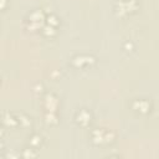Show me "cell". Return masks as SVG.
Instances as JSON below:
<instances>
[{
	"label": "cell",
	"instance_id": "obj_7",
	"mask_svg": "<svg viewBox=\"0 0 159 159\" xmlns=\"http://www.w3.org/2000/svg\"><path fill=\"white\" fill-rule=\"evenodd\" d=\"M41 142H42V138H41L39 134H34V135L30 138V144H31L32 147H39V145L41 144Z\"/></svg>",
	"mask_w": 159,
	"mask_h": 159
},
{
	"label": "cell",
	"instance_id": "obj_8",
	"mask_svg": "<svg viewBox=\"0 0 159 159\" xmlns=\"http://www.w3.org/2000/svg\"><path fill=\"white\" fill-rule=\"evenodd\" d=\"M56 20H57V19H56L55 15H50V16H48V25H51V26H52V25H57L58 21H56Z\"/></svg>",
	"mask_w": 159,
	"mask_h": 159
},
{
	"label": "cell",
	"instance_id": "obj_4",
	"mask_svg": "<svg viewBox=\"0 0 159 159\" xmlns=\"http://www.w3.org/2000/svg\"><path fill=\"white\" fill-rule=\"evenodd\" d=\"M133 107H134L137 111L142 112V113H147V112L149 111V108H150V104H149L145 99H137V101H134Z\"/></svg>",
	"mask_w": 159,
	"mask_h": 159
},
{
	"label": "cell",
	"instance_id": "obj_1",
	"mask_svg": "<svg viewBox=\"0 0 159 159\" xmlns=\"http://www.w3.org/2000/svg\"><path fill=\"white\" fill-rule=\"evenodd\" d=\"M114 135L112 132L104 130V129H96L92 132V140L96 144H103V143H111L113 140Z\"/></svg>",
	"mask_w": 159,
	"mask_h": 159
},
{
	"label": "cell",
	"instance_id": "obj_5",
	"mask_svg": "<svg viewBox=\"0 0 159 159\" xmlns=\"http://www.w3.org/2000/svg\"><path fill=\"white\" fill-rule=\"evenodd\" d=\"M45 102L47 103V111L53 112L55 108H56V106H57V99L52 94H47L46 98H45Z\"/></svg>",
	"mask_w": 159,
	"mask_h": 159
},
{
	"label": "cell",
	"instance_id": "obj_3",
	"mask_svg": "<svg viewBox=\"0 0 159 159\" xmlns=\"http://www.w3.org/2000/svg\"><path fill=\"white\" fill-rule=\"evenodd\" d=\"M76 119H77V122H78L80 124L86 125V124L91 120V113H89L88 111H86V109H81V111L77 113Z\"/></svg>",
	"mask_w": 159,
	"mask_h": 159
},
{
	"label": "cell",
	"instance_id": "obj_9",
	"mask_svg": "<svg viewBox=\"0 0 159 159\" xmlns=\"http://www.w3.org/2000/svg\"><path fill=\"white\" fill-rule=\"evenodd\" d=\"M43 30H45V32H46L47 35H52V34H55V29H53V26H51V25L43 27Z\"/></svg>",
	"mask_w": 159,
	"mask_h": 159
},
{
	"label": "cell",
	"instance_id": "obj_6",
	"mask_svg": "<svg viewBox=\"0 0 159 159\" xmlns=\"http://www.w3.org/2000/svg\"><path fill=\"white\" fill-rule=\"evenodd\" d=\"M4 122H5L6 124L11 125V127H15V125L19 123V119H15L10 113H6L5 117H4Z\"/></svg>",
	"mask_w": 159,
	"mask_h": 159
},
{
	"label": "cell",
	"instance_id": "obj_2",
	"mask_svg": "<svg viewBox=\"0 0 159 159\" xmlns=\"http://www.w3.org/2000/svg\"><path fill=\"white\" fill-rule=\"evenodd\" d=\"M94 61V58L92 56H88V55H81V56H76L73 60H72V63L77 67H81L83 65H88V63H92Z\"/></svg>",
	"mask_w": 159,
	"mask_h": 159
}]
</instances>
